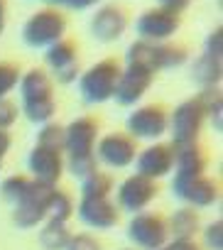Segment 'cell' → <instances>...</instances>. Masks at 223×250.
Returning <instances> with one entry per match:
<instances>
[{"mask_svg":"<svg viewBox=\"0 0 223 250\" xmlns=\"http://www.w3.org/2000/svg\"><path fill=\"white\" fill-rule=\"evenodd\" d=\"M5 27V0H0V35H3Z\"/></svg>","mask_w":223,"mask_h":250,"instance_id":"8d00e7d4","label":"cell"},{"mask_svg":"<svg viewBox=\"0 0 223 250\" xmlns=\"http://www.w3.org/2000/svg\"><path fill=\"white\" fill-rule=\"evenodd\" d=\"M167 123H169V113L164 110V105L147 103V105L135 108L128 115V123H125L128 130L125 133L133 140H152V143H157L167 133Z\"/></svg>","mask_w":223,"mask_h":250,"instance_id":"30bf717a","label":"cell"},{"mask_svg":"<svg viewBox=\"0 0 223 250\" xmlns=\"http://www.w3.org/2000/svg\"><path fill=\"white\" fill-rule=\"evenodd\" d=\"M110 191H113V179L101 169L81 179V199H108Z\"/></svg>","mask_w":223,"mask_h":250,"instance_id":"cb8c5ba5","label":"cell"},{"mask_svg":"<svg viewBox=\"0 0 223 250\" xmlns=\"http://www.w3.org/2000/svg\"><path fill=\"white\" fill-rule=\"evenodd\" d=\"M189 62V52L179 44H152V42H133L125 52V64L130 66H140L145 71H150L152 76L157 71H164V69H177V66H184Z\"/></svg>","mask_w":223,"mask_h":250,"instance_id":"5b68a950","label":"cell"},{"mask_svg":"<svg viewBox=\"0 0 223 250\" xmlns=\"http://www.w3.org/2000/svg\"><path fill=\"white\" fill-rule=\"evenodd\" d=\"M66 250H103V245L91 233H71Z\"/></svg>","mask_w":223,"mask_h":250,"instance_id":"4dcf8cb0","label":"cell"},{"mask_svg":"<svg viewBox=\"0 0 223 250\" xmlns=\"http://www.w3.org/2000/svg\"><path fill=\"white\" fill-rule=\"evenodd\" d=\"M20 66L13 62H0V98H8L20 83Z\"/></svg>","mask_w":223,"mask_h":250,"instance_id":"83f0119b","label":"cell"},{"mask_svg":"<svg viewBox=\"0 0 223 250\" xmlns=\"http://www.w3.org/2000/svg\"><path fill=\"white\" fill-rule=\"evenodd\" d=\"M66 35V15L59 8H42L27 18L22 25V42L32 49H47L64 40Z\"/></svg>","mask_w":223,"mask_h":250,"instance_id":"52a82bcc","label":"cell"},{"mask_svg":"<svg viewBox=\"0 0 223 250\" xmlns=\"http://www.w3.org/2000/svg\"><path fill=\"white\" fill-rule=\"evenodd\" d=\"M157 250H203V248L196 245V240H167Z\"/></svg>","mask_w":223,"mask_h":250,"instance_id":"d6a6232c","label":"cell"},{"mask_svg":"<svg viewBox=\"0 0 223 250\" xmlns=\"http://www.w3.org/2000/svg\"><path fill=\"white\" fill-rule=\"evenodd\" d=\"M47 3V8H64V0H42Z\"/></svg>","mask_w":223,"mask_h":250,"instance_id":"74e56055","label":"cell"},{"mask_svg":"<svg viewBox=\"0 0 223 250\" xmlns=\"http://www.w3.org/2000/svg\"><path fill=\"white\" fill-rule=\"evenodd\" d=\"M27 167H30L32 179H37L42 184H49V187H57L61 174H64V152L35 145L27 155Z\"/></svg>","mask_w":223,"mask_h":250,"instance_id":"e0dca14e","label":"cell"},{"mask_svg":"<svg viewBox=\"0 0 223 250\" xmlns=\"http://www.w3.org/2000/svg\"><path fill=\"white\" fill-rule=\"evenodd\" d=\"M128 238L140 250H157L169 240L167 218L157 211L133 213V218L128 221Z\"/></svg>","mask_w":223,"mask_h":250,"instance_id":"ba28073f","label":"cell"},{"mask_svg":"<svg viewBox=\"0 0 223 250\" xmlns=\"http://www.w3.org/2000/svg\"><path fill=\"white\" fill-rule=\"evenodd\" d=\"M152 81H155V76H152L150 71H145V69H140V66L125 64L123 71H121L116 93H113L116 103H118V105H125V108L140 103V101L145 98V93L150 91Z\"/></svg>","mask_w":223,"mask_h":250,"instance_id":"ac0fdd59","label":"cell"},{"mask_svg":"<svg viewBox=\"0 0 223 250\" xmlns=\"http://www.w3.org/2000/svg\"><path fill=\"white\" fill-rule=\"evenodd\" d=\"M179 27H182V15L164 10V8H150L142 15H138V20H135L138 37L142 42H152V44L169 42Z\"/></svg>","mask_w":223,"mask_h":250,"instance_id":"9c48e42d","label":"cell"},{"mask_svg":"<svg viewBox=\"0 0 223 250\" xmlns=\"http://www.w3.org/2000/svg\"><path fill=\"white\" fill-rule=\"evenodd\" d=\"M18 115H20V105H18L15 101L0 98V130L13 128L15 120H18Z\"/></svg>","mask_w":223,"mask_h":250,"instance_id":"f1b7e54d","label":"cell"},{"mask_svg":"<svg viewBox=\"0 0 223 250\" xmlns=\"http://www.w3.org/2000/svg\"><path fill=\"white\" fill-rule=\"evenodd\" d=\"M206 162H208L206 152L199 147V143L174 147V179H189V177L206 174Z\"/></svg>","mask_w":223,"mask_h":250,"instance_id":"ffe728a7","label":"cell"},{"mask_svg":"<svg viewBox=\"0 0 223 250\" xmlns=\"http://www.w3.org/2000/svg\"><path fill=\"white\" fill-rule=\"evenodd\" d=\"M35 145H42V147H52V150H59L64 152V125L59 123H44L40 133H37V143Z\"/></svg>","mask_w":223,"mask_h":250,"instance_id":"4316f807","label":"cell"},{"mask_svg":"<svg viewBox=\"0 0 223 250\" xmlns=\"http://www.w3.org/2000/svg\"><path fill=\"white\" fill-rule=\"evenodd\" d=\"M74 199L69 191L64 189H57L52 191L49 196V204H47V221H59V223H69V218L74 216Z\"/></svg>","mask_w":223,"mask_h":250,"instance_id":"d4e9b609","label":"cell"},{"mask_svg":"<svg viewBox=\"0 0 223 250\" xmlns=\"http://www.w3.org/2000/svg\"><path fill=\"white\" fill-rule=\"evenodd\" d=\"M191 79L201 91L203 88H218L221 79H223V57L201 52L191 64Z\"/></svg>","mask_w":223,"mask_h":250,"instance_id":"44dd1931","label":"cell"},{"mask_svg":"<svg viewBox=\"0 0 223 250\" xmlns=\"http://www.w3.org/2000/svg\"><path fill=\"white\" fill-rule=\"evenodd\" d=\"M128 25H130L128 13L121 5H116V3H108V5H101L93 13L91 35H93V40H98L103 44H110V42H116V40H121L125 35Z\"/></svg>","mask_w":223,"mask_h":250,"instance_id":"9a60e30c","label":"cell"},{"mask_svg":"<svg viewBox=\"0 0 223 250\" xmlns=\"http://www.w3.org/2000/svg\"><path fill=\"white\" fill-rule=\"evenodd\" d=\"M199 213L191 206H182L172 213V218L167 221L169 235H174V240H194V235L199 233Z\"/></svg>","mask_w":223,"mask_h":250,"instance_id":"7402d4cb","label":"cell"},{"mask_svg":"<svg viewBox=\"0 0 223 250\" xmlns=\"http://www.w3.org/2000/svg\"><path fill=\"white\" fill-rule=\"evenodd\" d=\"M10 145H13L10 133H8V130H0V167H3V160H5V155H8Z\"/></svg>","mask_w":223,"mask_h":250,"instance_id":"d590c367","label":"cell"},{"mask_svg":"<svg viewBox=\"0 0 223 250\" xmlns=\"http://www.w3.org/2000/svg\"><path fill=\"white\" fill-rule=\"evenodd\" d=\"M54 187L42 184L27 174H13L3 179L0 194L13 204V221L18 228L30 230L47 221V204Z\"/></svg>","mask_w":223,"mask_h":250,"instance_id":"6da1fadb","label":"cell"},{"mask_svg":"<svg viewBox=\"0 0 223 250\" xmlns=\"http://www.w3.org/2000/svg\"><path fill=\"white\" fill-rule=\"evenodd\" d=\"M71 240V230L66 223L59 221H44L42 230H40V245L44 250H66Z\"/></svg>","mask_w":223,"mask_h":250,"instance_id":"603a6c76","label":"cell"},{"mask_svg":"<svg viewBox=\"0 0 223 250\" xmlns=\"http://www.w3.org/2000/svg\"><path fill=\"white\" fill-rule=\"evenodd\" d=\"M203 52L223 57V30H221V27H213V30L208 32L206 44H203Z\"/></svg>","mask_w":223,"mask_h":250,"instance_id":"1f68e13d","label":"cell"},{"mask_svg":"<svg viewBox=\"0 0 223 250\" xmlns=\"http://www.w3.org/2000/svg\"><path fill=\"white\" fill-rule=\"evenodd\" d=\"M20 113L35 123L44 125L52 123L57 113V98H54V81L44 69H30L20 76Z\"/></svg>","mask_w":223,"mask_h":250,"instance_id":"3957f363","label":"cell"},{"mask_svg":"<svg viewBox=\"0 0 223 250\" xmlns=\"http://www.w3.org/2000/svg\"><path fill=\"white\" fill-rule=\"evenodd\" d=\"M44 62H47V66H49L47 74H49L52 81H57V83L69 86V83H74V81L79 79V74H81V69H79V47H76V42H71V40H59L57 44L47 47V49H44Z\"/></svg>","mask_w":223,"mask_h":250,"instance_id":"4fadbf2b","label":"cell"},{"mask_svg":"<svg viewBox=\"0 0 223 250\" xmlns=\"http://www.w3.org/2000/svg\"><path fill=\"white\" fill-rule=\"evenodd\" d=\"M203 245L208 250H223V223L221 221H213L206 226L203 230Z\"/></svg>","mask_w":223,"mask_h":250,"instance_id":"f546056e","label":"cell"},{"mask_svg":"<svg viewBox=\"0 0 223 250\" xmlns=\"http://www.w3.org/2000/svg\"><path fill=\"white\" fill-rule=\"evenodd\" d=\"M123 250H135V248H123Z\"/></svg>","mask_w":223,"mask_h":250,"instance_id":"f35d334b","label":"cell"},{"mask_svg":"<svg viewBox=\"0 0 223 250\" xmlns=\"http://www.w3.org/2000/svg\"><path fill=\"white\" fill-rule=\"evenodd\" d=\"M201 101H203V110H206V120L211 123V128L216 133L223 130V96L218 88H203L201 93Z\"/></svg>","mask_w":223,"mask_h":250,"instance_id":"484cf974","label":"cell"},{"mask_svg":"<svg viewBox=\"0 0 223 250\" xmlns=\"http://www.w3.org/2000/svg\"><path fill=\"white\" fill-rule=\"evenodd\" d=\"M157 194H160V187H157L155 179H147L142 174H130L118 187L116 206L128 211V213H140L155 201Z\"/></svg>","mask_w":223,"mask_h":250,"instance_id":"5bb4252c","label":"cell"},{"mask_svg":"<svg viewBox=\"0 0 223 250\" xmlns=\"http://www.w3.org/2000/svg\"><path fill=\"white\" fill-rule=\"evenodd\" d=\"M138 157V140H133L128 133H108L98 138L96 143V162L110 167V169H125Z\"/></svg>","mask_w":223,"mask_h":250,"instance_id":"8fae6325","label":"cell"},{"mask_svg":"<svg viewBox=\"0 0 223 250\" xmlns=\"http://www.w3.org/2000/svg\"><path fill=\"white\" fill-rule=\"evenodd\" d=\"M172 194L191 208H208L218 204L221 187H218V179L208 174H199L189 179H172Z\"/></svg>","mask_w":223,"mask_h":250,"instance_id":"7c38bea8","label":"cell"},{"mask_svg":"<svg viewBox=\"0 0 223 250\" xmlns=\"http://www.w3.org/2000/svg\"><path fill=\"white\" fill-rule=\"evenodd\" d=\"M98 3H101V0H64V8L76 10V13H83V10H88V8L98 5Z\"/></svg>","mask_w":223,"mask_h":250,"instance_id":"e575fe53","label":"cell"},{"mask_svg":"<svg viewBox=\"0 0 223 250\" xmlns=\"http://www.w3.org/2000/svg\"><path fill=\"white\" fill-rule=\"evenodd\" d=\"M98 120L91 115H79L64 125V167L79 179L98 169L96 162Z\"/></svg>","mask_w":223,"mask_h":250,"instance_id":"7a4b0ae2","label":"cell"},{"mask_svg":"<svg viewBox=\"0 0 223 250\" xmlns=\"http://www.w3.org/2000/svg\"><path fill=\"white\" fill-rule=\"evenodd\" d=\"M135 174H142L147 179H162L174 169V147L169 143H152L145 150H138L135 157Z\"/></svg>","mask_w":223,"mask_h":250,"instance_id":"2e32d148","label":"cell"},{"mask_svg":"<svg viewBox=\"0 0 223 250\" xmlns=\"http://www.w3.org/2000/svg\"><path fill=\"white\" fill-rule=\"evenodd\" d=\"M203 123H206V110H203L201 96H194V98L182 101V103L172 110L169 123H167V130H169V135H172V143H169V145H174V147L196 145Z\"/></svg>","mask_w":223,"mask_h":250,"instance_id":"8992f818","label":"cell"},{"mask_svg":"<svg viewBox=\"0 0 223 250\" xmlns=\"http://www.w3.org/2000/svg\"><path fill=\"white\" fill-rule=\"evenodd\" d=\"M121 71H123V64L116 57H108L88 66L83 74H79L76 81H79V96L83 98V103L88 105L108 103L116 93Z\"/></svg>","mask_w":223,"mask_h":250,"instance_id":"277c9868","label":"cell"},{"mask_svg":"<svg viewBox=\"0 0 223 250\" xmlns=\"http://www.w3.org/2000/svg\"><path fill=\"white\" fill-rule=\"evenodd\" d=\"M189 5H191V0H157V8H164V10H172V13H179V15Z\"/></svg>","mask_w":223,"mask_h":250,"instance_id":"836d02e7","label":"cell"},{"mask_svg":"<svg viewBox=\"0 0 223 250\" xmlns=\"http://www.w3.org/2000/svg\"><path fill=\"white\" fill-rule=\"evenodd\" d=\"M76 213L83 226L96 228V230H108L121 221V208L116 206V201H110V196L108 199H81L76 206Z\"/></svg>","mask_w":223,"mask_h":250,"instance_id":"d6986e66","label":"cell"}]
</instances>
